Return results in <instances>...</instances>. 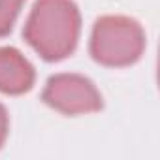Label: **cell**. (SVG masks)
<instances>
[{
	"instance_id": "obj_1",
	"label": "cell",
	"mask_w": 160,
	"mask_h": 160,
	"mask_svg": "<svg viewBox=\"0 0 160 160\" xmlns=\"http://www.w3.org/2000/svg\"><path fill=\"white\" fill-rule=\"evenodd\" d=\"M23 34L43 58H64L77 43V6L72 0H36Z\"/></svg>"
},
{
	"instance_id": "obj_2",
	"label": "cell",
	"mask_w": 160,
	"mask_h": 160,
	"mask_svg": "<svg viewBox=\"0 0 160 160\" xmlns=\"http://www.w3.org/2000/svg\"><path fill=\"white\" fill-rule=\"evenodd\" d=\"M145 45V34L141 27L122 15L100 17L92 30L91 53L108 66H124L139 58Z\"/></svg>"
},
{
	"instance_id": "obj_3",
	"label": "cell",
	"mask_w": 160,
	"mask_h": 160,
	"mask_svg": "<svg viewBox=\"0 0 160 160\" xmlns=\"http://www.w3.org/2000/svg\"><path fill=\"white\" fill-rule=\"evenodd\" d=\"M43 100L68 115L98 111L102 108V96L92 81L77 73H58L49 77Z\"/></svg>"
},
{
	"instance_id": "obj_4",
	"label": "cell",
	"mask_w": 160,
	"mask_h": 160,
	"mask_svg": "<svg viewBox=\"0 0 160 160\" xmlns=\"http://www.w3.org/2000/svg\"><path fill=\"white\" fill-rule=\"evenodd\" d=\"M34 83L32 64L13 47L0 49V91L21 94Z\"/></svg>"
},
{
	"instance_id": "obj_5",
	"label": "cell",
	"mask_w": 160,
	"mask_h": 160,
	"mask_svg": "<svg viewBox=\"0 0 160 160\" xmlns=\"http://www.w3.org/2000/svg\"><path fill=\"white\" fill-rule=\"evenodd\" d=\"M25 0H0V36L12 30L13 21Z\"/></svg>"
},
{
	"instance_id": "obj_6",
	"label": "cell",
	"mask_w": 160,
	"mask_h": 160,
	"mask_svg": "<svg viewBox=\"0 0 160 160\" xmlns=\"http://www.w3.org/2000/svg\"><path fill=\"white\" fill-rule=\"evenodd\" d=\"M6 132H8V115H6V109L0 106V145L4 143Z\"/></svg>"
}]
</instances>
